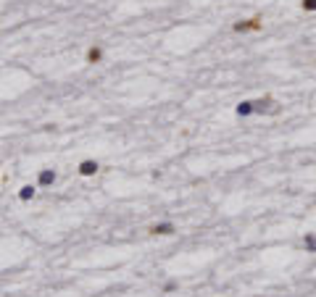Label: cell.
Instances as JSON below:
<instances>
[{
    "instance_id": "cell-1",
    "label": "cell",
    "mask_w": 316,
    "mask_h": 297,
    "mask_svg": "<svg viewBox=\"0 0 316 297\" xmlns=\"http://www.w3.org/2000/svg\"><path fill=\"white\" fill-rule=\"evenodd\" d=\"M232 29L237 35H248V32H261L263 29V18L261 16H253V18H242V21H235Z\"/></svg>"
},
{
    "instance_id": "cell-2",
    "label": "cell",
    "mask_w": 316,
    "mask_h": 297,
    "mask_svg": "<svg viewBox=\"0 0 316 297\" xmlns=\"http://www.w3.org/2000/svg\"><path fill=\"white\" fill-rule=\"evenodd\" d=\"M148 231H150L153 237H171L174 231H177V227H174L171 221H164V224H153Z\"/></svg>"
},
{
    "instance_id": "cell-3",
    "label": "cell",
    "mask_w": 316,
    "mask_h": 297,
    "mask_svg": "<svg viewBox=\"0 0 316 297\" xmlns=\"http://www.w3.org/2000/svg\"><path fill=\"white\" fill-rule=\"evenodd\" d=\"M76 171H79L82 176H95V174L100 171V163H98V160H93V158H85L79 166H76Z\"/></svg>"
},
{
    "instance_id": "cell-4",
    "label": "cell",
    "mask_w": 316,
    "mask_h": 297,
    "mask_svg": "<svg viewBox=\"0 0 316 297\" xmlns=\"http://www.w3.org/2000/svg\"><path fill=\"white\" fill-rule=\"evenodd\" d=\"M58 179L56 169H40V174H37V187H53Z\"/></svg>"
},
{
    "instance_id": "cell-5",
    "label": "cell",
    "mask_w": 316,
    "mask_h": 297,
    "mask_svg": "<svg viewBox=\"0 0 316 297\" xmlns=\"http://www.w3.org/2000/svg\"><path fill=\"white\" fill-rule=\"evenodd\" d=\"M235 113L240 116V119H248V116H253V113H256V103H253V100H242V103H237Z\"/></svg>"
},
{
    "instance_id": "cell-6",
    "label": "cell",
    "mask_w": 316,
    "mask_h": 297,
    "mask_svg": "<svg viewBox=\"0 0 316 297\" xmlns=\"http://www.w3.org/2000/svg\"><path fill=\"white\" fill-rule=\"evenodd\" d=\"M85 61H87V63H93V66L103 61V48H100V45H90L87 53H85Z\"/></svg>"
},
{
    "instance_id": "cell-7",
    "label": "cell",
    "mask_w": 316,
    "mask_h": 297,
    "mask_svg": "<svg viewBox=\"0 0 316 297\" xmlns=\"http://www.w3.org/2000/svg\"><path fill=\"white\" fill-rule=\"evenodd\" d=\"M35 195H37V187H35V184H24L21 190H19V200H21V203L35 200Z\"/></svg>"
},
{
    "instance_id": "cell-8",
    "label": "cell",
    "mask_w": 316,
    "mask_h": 297,
    "mask_svg": "<svg viewBox=\"0 0 316 297\" xmlns=\"http://www.w3.org/2000/svg\"><path fill=\"white\" fill-rule=\"evenodd\" d=\"M253 103H256V113H261V111H269V108H272V105H277L272 95H263L261 100H253Z\"/></svg>"
},
{
    "instance_id": "cell-9",
    "label": "cell",
    "mask_w": 316,
    "mask_h": 297,
    "mask_svg": "<svg viewBox=\"0 0 316 297\" xmlns=\"http://www.w3.org/2000/svg\"><path fill=\"white\" fill-rule=\"evenodd\" d=\"M303 247H306V253H316V234L303 237Z\"/></svg>"
},
{
    "instance_id": "cell-10",
    "label": "cell",
    "mask_w": 316,
    "mask_h": 297,
    "mask_svg": "<svg viewBox=\"0 0 316 297\" xmlns=\"http://www.w3.org/2000/svg\"><path fill=\"white\" fill-rule=\"evenodd\" d=\"M300 8L308 11V14H314V11H316V0H300Z\"/></svg>"
},
{
    "instance_id": "cell-11",
    "label": "cell",
    "mask_w": 316,
    "mask_h": 297,
    "mask_svg": "<svg viewBox=\"0 0 316 297\" xmlns=\"http://www.w3.org/2000/svg\"><path fill=\"white\" fill-rule=\"evenodd\" d=\"M177 287H179L177 281H166V284H164V292L169 295V292H174V289H177Z\"/></svg>"
}]
</instances>
